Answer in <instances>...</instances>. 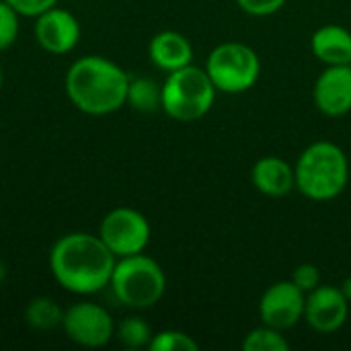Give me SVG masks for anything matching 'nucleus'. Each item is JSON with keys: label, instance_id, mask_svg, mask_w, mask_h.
I'll return each instance as SVG.
<instances>
[{"label": "nucleus", "instance_id": "f8f14e48", "mask_svg": "<svg viewBox=\"0 0 351 351\" xmlns=\"http://www.w3.org/2000/svg\"><path fill=\"white\" fill-rule=\"evenodd\" d=\"M35 37L45 51L62 56L76 47L80 39V23L70 10L53 6L37 16Z\"/></svg>", "mask_w": 351, "mask_h": 351}, {"label": "nucleus", "instance_id": "7ed1b4c3", "mask_svg": "<svg viewBox=\"0 0 351 351\" xmlns=\"http://www.w3.org/2000/svg\"><path fill=\"white\" fill-rule=\"evenodd\" d=\"M296 191L311 202H331L350 183V160L341 146L329 140L308 144L294 165Z\"/></svg>", "mask_w": 351, "mask_h": 351}, {"label": "nucleus", "instance_id": "2eb2a0df", "mask_svg": "<svg viewBox=\"0 0 351 351\" xmlns=\"http://www.w3.org/2000/svg\"><path fill=\"white\" fill-rule=\"evenodd\" d=\"M313 56L325 66H351V31L341 25H323L311 37Z\"/></svg>", "mask_w": 351, "mask_h": 351}, {"label": "nucleus", "instance_id": "39448f33", "mask_svg": "<svg viewBox=\"0 0 351 351\" xmlns=\"http://www.w3.org/2000/svg\"><path fill=\"white\" fill-rule=\"evenodd\" d=\"M115 298L136 311L152 308L167 292V276L160 263L144 253L119 257L109 282Z\"/></svg>", "mask_w": 351, "mask_h": 351}, {"label": "nucleus", "instance_id": "a211bd4d", "mask_svg": "<svg viewBox=\"0 0 351 351\" xmlns=\"http://www.w3.org/2000/svg\"><path fill=\"white\" fill-rule=\"evenodd\" d=\"M243 350L245 351H288L290 341L286 339L284 331L259 325L257 329H251L245 339H243Z\"/></svg>", "mask_w": 351, "mask_h": 351}, {"label": "nucleus", "instance_id": "4be33fe9", "mask_svg": "<svg viewBox=\"0 0 351 351\" xmlns=\"http://www.w3.org/2000/svg\"><path fill=\"white\" fill-rule=\"evenodd\" d=\"M304 294L313 292L321 284V271L315 263H300L290 278Z\"/></svg>", "mask_w": 351, "mask_h": 351}, {"label": "nucleus", "instance_id": "dca6fc26", "mask_svg": "<svg viewBox=\"0 0 351 351\" xmlns=\"http://www.w3.org/2000/svg\"><path fill=\"white\" fill-rule=\"evenodd\" d=\"M125 105H130L132 109H136L140 113L158 111L162 105V84H158L156 80L146 78V76L130 78Z\"/></svg>", "mask_w": 351, "mask_h": 351}, {"label": "nucleus", "instance_id": "4468645a", "mask_svg": "<svg viewBox=\"0 0 351 351\" xmlns=\"http://www.w3.org/2000/svg\"><path fill=\"white\" fill-rule=\"evenodd\" d=\"M150 62L162 72H175L193 64V45L179 31H160L148 43Z\"/></svg>", "mask_w": 351, "mask_h": 351}, {"label": "nucleus", "instance_id": "f257e3e1", "mask_svg": "<svg viewBox=\"0 0 351 351\" xmlns=\"http://www.w3.org/2000/svg\"><path fill=\"white\" fill-rule=\"evenodd\" d=\"M117 257L99 234L70 232L56 241L49 253V267L56 282L80 296H90L109 286Z\"/></svg>", "mask_w": 351, "mask_h": 351}, {"label": "nucleus", "instance_id": "6ab92c4d", "mask_svg": "<svg viewBox=\"0 0 351 351\" xmlns=\"http://www.w3.org/2000/svg\"><path fill=\"white\" fill-rule=\"evenodd\" d=\"M115 335L121 341V346L130 348V350H140V348H148L152 341V329L150 325L140 319V317H128L123 319L117 327H115Z\"/></svg>", "mask_w": 351, "mask_h": 351}, {"label": "nucleus", "instance_id": "f3484780", "mask_svg": "<svg viewBox=\"0 0 351 351\" xmlns=\"http://www.w3.org/2000/svg\"><path fill=\"white\" fill-rule=\"evenodd\" d=\"M62 319H64V311L60 308V304L45 296L31 300L25 308V321L37 331L56 329L58 325H62Z\"/></svg>", "mask_w": 351, "mask_h": 351}, {"label": "nucleus", "instance_id": "393cba45", "mask_svg": "<svg viewBox=\"0 0 351 351\" xmlns=\"http://www.w3.org/2000/svg\"><path fill=\"white\" fill-rule=\"evenodd\" d=\"M339 288H341L343 296H346V298L350 300V304H351V276H350V278H346V280H343V284H341Z\"/></svg>", "mask_w": 351, "mask_h": 351}, {"label": "nucleus", "instance_id": "a878e982", "mask_svg": "<svg viewBox=\"0 0 351 351\" xmlns=\"http://www.w3.org/2000/svg\"><path fill=\"white\" fill-rule=\"evenodd\" d=\"M2 82H4V72H2V64H0V88H2Z\"/></svg>", "mask_w": 351, "mask_h": 351}, {"label": "nucleus", "instance_id": "b1692460", "mask_svg": "<svg viewBox=\"0 0 351 351\" xmlns=\"http://www.w3.org/2000/svg\"><path fill=\"white\" fill-rule=\"evenodd\" d=\"M21 16H39L45 10L58 6V0H6Z\"/></svg>", "mask_w": 351, "mask_h": 351}, {"label": "nucleus", "instance_id": "423d86ee", "mask_svg": "<svg viewBox=\"0 0 351 351\" xmlns=\"http://www.w3.org/2000/svg\"><path fill=\"white\" fill-rule=\"evenodd\" d=\"M204 68L216 90L226 95L251 90L261 76V60L257 51L241 41H224L216 45L208 53Z\"/></svg>", "mask_w": 351, "mask_h": 351}, {"label": "nucleus", "instance_id": "1a4fd4ad", "mask_svg": "<svg viewBox=\"0 0 351 351\" xmlns=\"http://www.w3.org/2000/svg\"><path fill=\"white\" fill-rule=\"evenodd\" d=\"M306 294L292 282L282 280L271 284L259 300V319L263 325L290 331L304 319Z\"/></svg>", "mask_w": 351, "mask_h": 351}, {"label": "nucleus", "instance_id": "f03ea898", "mask_svg": "<svg viewBox=\"0 0 351 351\" xmlns=\"http://www.w3.org/2000/svg\"><path fill=\"white\" fill-rule=\"evenodd\" d=\"M130 74L103 56L78 58L66 72V95L86 115H109L128 101Z\"/></svg>", "mask_w": 351, "mask_h": 351}, {"label": "nucleus", "instance_id": "5701e85b", "mask_svg": "<svg viewBox=\"0 0 351 351\" xmlns=\"http://www.w3.org/2000/svg\"><path fill=\"white\" fill-rule=\"evenodd\" d=\"M288 0H237L239 8L251 16H269L280 12Z\"/></svg>", "mask_w": 351, "mask_h": 351}, {"label": "nucleus", "instance_id": "20e7f679", "mask_svg": "<svg viewBox=\"0 0 351 351\" xmlns=\"http://www.w3.org/2000/svg\"><path fill=\"white\" fill-rule=\"evenodd\" d=\"M216 95L218 90L210 80L206 68L189 64L167 74L162 82L160 109L175 121L191 123L210 113Z\"/></svg>", "mask_w": 351, "mask_h": 351}, {"label": "nucleus", "instance_id": "9b49d317", "mask_svg": "<svg viewBox=\"0 0 351 351\" xmlns=\"http://www.w3.org/2000/svg\"><path fill=\"white\" fill-rule=\"evenodd\" d=\"M315 107L325 117H343L351 111V66H325L313 86Z\"/></svg>", "mask_w": 351, "mask_h": 351}, {"label": "nucleus", "instance_id": "6e6552de", "mask_svg": "<svg viewBox=\"0 0 351 351\" xmlns=\"http://www.w3.org/2000/svg\"><path fill=\"white\" fill-rule=\"evenodd\" d=\"M62 327L74 343L82 348H103L115 335V323L107 308L97 302H76L62 319Z\"/></svg>", "mask_w": 351, "mask_h": 351}, {"label": "nucleus", "instance_id": "ddd939ff", "mask_svg": "<svg viewBox=\"0 0 351 351\" xmlns=\"http://www.w3.org/2000/svg\"><path fill=\"white\" fill-rule=\"evenodd\" d=\"M255 189L267 197H286L296 189L294 167L282 156H261L251 169Z\"/></svg>", "mask_w": 351, "mask_h": 351}, {"label": "nucleus", "instance_id": "0eeeda50", "mask_svg": "<svg viewBox=\"0 0 351 351\" xmlns=\"http://www.w3.org/2000/svg\"><path fill=\"white\" fill-rule=\"evenodd\" d=\"M150 234L152 230L148 218L128 206L107 212L99 226V237L117 259L144 253L150 243Z\"/></svg>", "mask_w": 351, "mask_h": 351}, {"label": "nucleus", "instance_id": "9d476101", "mask_svg": "<svg viewBox=\"0 0 351 351\" xmlns=\"http://www.w3.org/2000/svg\"><path fill=\"white\" fill-rule=\"evenodd\" d=\"M350 317V300L343 296L341 288L319 284L306 294L304 321L306 325L323 335L339 331Z\"/></svg>", "mask_w": 351, "mask_h": 351}, {"label": "nucleus", "instance_id": "aec40b11", "mask_svg": "<svg viewBox=\"0 0 351 351\" xmlns=\"http://www.w3.org/2000/svg\"><path fill=\"white\" fill-rule=\"evenodd\" d=\"M150 351H197L199 343L185 331L179 329H165L152 335L148 346Z\"/></svg>", "mask_w": 351, "mask_h": 351}, {"label": "nucleus", "instance_id": "412c9836", "mask_svg": "<svg viewBox=\"0 0 351 351\" xmlns=\"http://www.w3.org/2000/svg\"><path fill=\"white\" fill-rule=\"evenodd\" d=\"M19 16L21 14L6 0H0V49H6L16 41Z\"/></svg>", "mask_w": 351, "mask_h": 351}]
</instances>
